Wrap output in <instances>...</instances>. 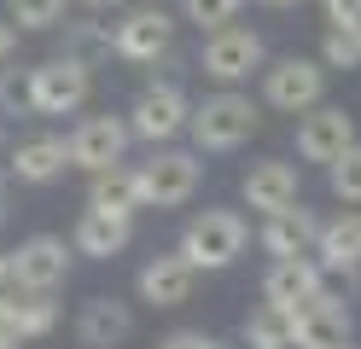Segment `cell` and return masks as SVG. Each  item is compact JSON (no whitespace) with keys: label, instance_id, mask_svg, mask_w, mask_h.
<instances>
[{"label":"cell","instance_id":"29","mask_svg":"<svg viewBox=\"0 0 361 349\" xmlns=\"http://www.w3.org/2000/svg\"><path fill=\"white\" fill-rule=\"evenodd\" d=\"M0 116H35V105H30V70H0Z\"/></svg>","mask_w":361,"mask_h":349},{"label":"cell","instance_id":"11","mask_svg":"<svg viewBox=\"0 0 361 349\" xmlns=\"http://www.w3.org/2000/svg\"><path fill=\"white\" fill-rule=\"evenodd\" d=\"M355 140V116L344 105H309L298 111V157L303 163H332Z\"/></svg>","mask_w":361,"mask_h":349},{"label":"cell","instance_id":"34","mask_svg":"<svg viewBox=\"0 0 361 349\" xmlns=\"http://www.w3.org/2000/svg\"><path fill=\"white\" fill-rule=\"evenodd\" d=\"M82 6H94V12H111V6H128V0H82Z\"/></svg>","mask_w":361,"mask_h":349},{"label":"cell","instance_id":"14","mask_svg":"<svg viewBox=\"0 0 361 349\" xmlns=\"http://www.w3.org/2000/svg\"><path fill=\"white\" fill-rule=\"evenodd\" d=\"M192 286H198V268L180 250H164V256H152L140 268V302H152V309H180V302H192Z\"/></svg>","mask_w":361,"mask_h":349},{"label":"cell","instance_id":"10","mask_svg":"<svg viewBox=\"0 0 361 349\" xmlns=\"http://www.w3.org/2000/svg\"><path fill=\"white\" fill-rule=\"evenodd\" d=\"M169 41H175V18L164 6H134L123 23H111V47H117L123 64H157V59H169Z\"/></svg>","mask_w":361,"mask_h":349},{"label":"cell","instance_id":"23","mask_svg":"<svg viewBox=\"0 0 361 349\" xmlns=\"http://www.w3.org/2000/svg\"><path fill=\"white\" fill-rule=\"evenodd\" d=\"M53 291H24V297H12V314H6V326L18 338H47L53 326H59V302H47Z\"/></svg>","mask_w":361,"mask_h":349},{"label":"cell","instance_id":"33","mask_svg":"<svg viewBox=\"0 0 361 349\" xmlns=\"http://www.w3.org/2000/svg\"><path fill=\"white\" fill-rule=\"evenodd\" d=\"M18 343H24V338H18L12 326H0V349H18Z\"/></svg>","mask_w":361,"mask_h":349},{"label":"cell","instance_id":"26","mask_svg":"<svg viewBox=\"0 0 361 349\" xmlns=\"http://www.w3.org/2000/svg\"><path fill=\"white\" fill-rule=\"evenodd\" d=\"M321 64L326 70H361V23H326Z\"/></svg>","mask_w":361,"mask_h":349},{"label":"cell","instance_id":"30","mask_svg":"<svg viewBox=\"0 0 361 349\" xmlns=\"http://www.w3.org/2000/svg\"><path fill=\"white\" fill-rule=\"evenodd\" d=\"M157 349H221V343H216L210 332H169Z\"/></svg>","mask_w":361,"mask_h":349},{"label":"cell","instance_id":"17","mask_svg":"<svg viewBox=\"0 0 361 349\" xmlns=\"http://www.w3.org/2000/svg\"><path fill=\"white\" fill-rule=\"evenodd\" d=\"M64 169H71V140H53V134L18 140L12 163H6V175L18 186H53V180H64Z\"/></svg>","mask_w":361,"mask_h":349},{"label":"cell","instance_id":"20","mask_svg":"<svg viewBox=\"0 0 361 349\" xmlns=\"http://www.w3.org/2000/svg\"><path fill=\"white\" fill-rule=\"evenodd\" d=\"M314 262L326 274L361 268V209H344V216L321 221V233H314Z\"/></svg>","mask_w":361,"mask_h":349},{"label":"cell","instance_id":"36","mask_svg":"<svg viewBox=\"0 0 361 349\" xmlns=\"http://www.w3.org/2000/svg\"><path fill=\"white\" fill-rule=\"evenodd\" d=\"M262 6H298V0H262Z\"/></svg>","mask_w":361,"mask_h":349},{"label":"cell","instance_id":"31","mask_svg":"<svg viewBox=\"0 0 361 349\" xmlns=\"http://www.w3.org/2000/svg\"><path fill=\"white\" fill-rule=\"evenodd\" d=\"M326 23H361V0H326Z\"/></svg>","mask_w":361,"mask_h":349},{"label":"cell","instance_id":"37","mask_svg":"<svg viewBox=\"0 0 361 349\" xmlns=\"http://www.w3.org/2000/svg\"><path fill=\"white\" fill-rule=\"evenodd\" d=\"M0 140H6V116H0Z\"/></svg>","mask_w":361,"mask_h":349},{"label":"cell","instance_id":"39","mask_svg":"<svg viewBox=\"0 0 361 349\" xmlns=\"http://www.w3.org/2000/svg\"><path fill=\"white\" fill-rule=\"evenodd\" d=\"M0 216H6V209H0Z\"/></svg>","mask_w":361,"mask_h":349},{"label":"cell","instance_id":"15","mask_svg":"<svg viewBox=\"0 0 361 349\" xmlns=\"http://www.w3.org/2000/svg\"><path fill=\"white\" fill-rule=\"evenodd\" d=\"M134 332V314H128V302L123 297H87L82 309H76V343L82 349H123Z\"/></svg>","mask_w":361,"mask_h":349},{"label":"cell","instance_id":"24","mask_svg":"<svg viewBox=\"0 0 361 349\" xmlns=\"http://www.w3.org/2000/svg\"><path fill=\"white\" fill-rule=\"evenodd\" d=\"M245 349H291V309L262 302V309L245 320Z\"/></svg>","mask_w":361,"mask_h":349},{"label":"cell","instance_id":"25","mask_svg":"<svg viewBox=\"0 0 361 349\" xmlns=\"http://www.w3.org/2000/svg\"><path fill=\"white\" fill-rule=\"evenodd\" d=\"M326 186H332L338 204H361V140H350V146L326 163Z\"/></svg>","mask_w":361,"mask_h":349},{"label":"cell","instance_id":"35","mask_svg":"<svg viewBox=\"0 0 361 349\" xmlns=\"http://www.w3.org/2000/svg\"><path fill=\"white\" fill-rule=\"evenodd\" d=\"M0 286H12V262H6V250H0Z\"/></svg>","mask_w":361,"mask_h":349},{"label":"cell","instance_id":"16","mask_svg":"<svg viewBox=\"0 0 361 349\" xmlns=\"http://www.w3.org/2000/svg\"><path fill=\"white\" fill-rule=\"evenodd\" d=\"M298 186H303V175H298V163H286V157H257L251 169H245V180H239V192H245V204L251 209H286V204H298Z\"/></svg>","mask_w":361,"mask_h":349},{"label":"cell","instance_id":"19","mask_svg":"<svg viewBox=\"0 0 361 349\" xmlns=\"http://www.w3.org/2000/svg\"><path fill=\"white\" fill-rule=\"evenodd\" d=\"M314 233H321V216L303 204H286V209H268L257 239L268 256H314Z\"/></svg>","mask_w":361,"mask_h":349},{"label":"cell","instance_id":"38","mask_svg":"<svg viewBox=\"0 0 361 349\" xmlns=\"http://www.w3.org/2000/svg\"><path fill=\"white\" fill-rule=\"evenodd\" d=\"M338 349H355V343H338Z\"/></svg>","mask_w":361,"mask_h":349},{"label":"cell","instance_id":"3","mask_svg":"<svg viewBox=\"0 0 361 349\" xmlns=\"http://www.w3.org/2000/svg\"><path fill=\"white\" fill-rule=\"evenodd\" d=\"M134 175H140V204H152V209H180V204H192L198 180H204V163H198V152L152 146V157H146Z\"/></svg>","mask_w":361,"mask_h":349},{"label":"cell","instance_id":"4","mask_svg":"<svg viewBox=\"0 0 361 349\" xmlns=\"http://www.w3.org/2000/svg\"><path fill=\"white\" fill-rule=\"evenodd\" d=\"M326 99V64L321 59H274L262 70V105L268 111H286V116H298L309 105H321Z\"/></svg>","mask_w":361,"mask_h":349},{"label":"cell","instance_id":"5","mask_svg":"<svg viewBox=\"0 0 361 349\" xmlns=\"http://www.w3.org/2000/svg\"><path fill=\"white\" fill-rule=\"evenodd\" d=\"M262 64H268L262 35H257V30H239V23L210 30V35H204V53H198V70H204L210 82H221V87L245 82V76H251V70H262Z\"/></svg>","mask_w":361,"mask_h":349},{"label":"cell","instance_id":"12","mask_svg":"<svg viewBox=\"0 0 361 349\" xmlns=\"http://www.w3.org/2000/svg\"><path fill=\"white\" fill-rule=\"evenodd\" d=\"M128 116H87V123H76L71 134V169H111V163H123L128 152Z\"/></svg>","mask_w":361,"mask_h":349},{"label":"cell","instance_id":"9","mask_svg":"<svg viewBox=\"0 0 361 349\" xmlns=\"http://www.w3.org/2000/svg\"><path fill=\"white\" fill-rule=\"evenodd\" d=\"M71 245L59 239V233H30L18 250H6L12 262V291H59L64 274H71Z\"/></svg>","mask_w":361,"mask_h":349},{"label":"cell","instance_id":"8","mask_svg":"<svg viewBox=\"0 0 361 349\" xmlns=\"http://www.w3.org/2000/svg\"><path fill=\"white\" fill-rule=\"evenodd\" d=\"M350 343V302L338 286H321L291 309V349H338Z\"/></svg>","mask_w":361,"mask_h":349},{"label":"cell","instance_id":"32","mask_svg":"<svg viewBox=\"0 0 361 349\" xmlns=\"http://www.w3.org/2000/svg\"><path fill=\"white\" fill-rule=\"evenodd\" d=\"M12 53H18V23H0V70L12 64Z\"/></svg>","mask_w":361,"mask_h":349},{"label":"cell","instance_id":"6","mask_svg":"<svg viewBox=\"0 0 361 349\" xmlns=\"http://www.w3.org/2000/svg\"><path fill=\"white\" fill-rule=\"evenodd\" d=\"M87 93H94V70L76 64V59H47V64H35L30 70V105L35 116H71L87 105Z\"/></svg>","mask_w":361,"mask_h":349},{"label":"cell","instance_id":"13","mask_svg":"<svg viewBox=\"0 0 361 349\" xmlns=\"http://www.w3.org/2000/svg\"><path fill=\"white\" fill-rule=\"evenodd\" d=\"M134 239V216H111V209H94L87 204L76 227H71V250L87 256V262H111V256H123Z\"/></svg>","mask_w":361,"mask_h":349},{"label":"cell","instance_id":"1","mask_svg":"<svg viewBox=\"0 0 361 349\" xmlns=\"http://www.w3.org/2000/svg\"><path fill=\"white\" fill-rule=\"evenodd\" d=\"M257 128H262V105L251 93H239V87L210 93V99L192 105V116H187V134H192L198 152H239Z\"/></svg>","mask_w":361,"mask_h":349},{"label":"cell","instance_id":"21","mask_svg":"<svg viewBox=\"0 0 361 349\" xmlns=\"http://www.w3.org/2000/svg\"><path fill=\"white\" fill-rule=\"evenodd\" d=\"M87 204L111 209V216H134V209H140V175H134L128 163L94 169V180H87Z\"/></svg>","mask_w":361,"mask_h":349},{"label":"cell","instance_id":"2","mask_svg":"<svg viewBox=\"0 0 361 349\" xmlns=\"http://www.w3.org/2000/svg\"><path fill=\"white\" fill-rule=\"evenodd\" d=\"M245 245H251V227H245L239 209H198V216L180 227V256L198 268V274H221V268H233Z\"/></svg>","mask_w":361,"mask_h":349},{"label":"cell","instance_id":"28","mask_svg":"<svg viewBox=\"0 0 361 349\" xmlns=\"http://www.w3.org/2000/svg\"><path fill=\"white\" fill-rule=\"evenodd\" d=\"M239 6H245V0H180V18L198 23V30L210 35V30H221V23H233Z\"/></svg>","mask_w":361,"mask_h":349},{"label":"cell","instance_id":"27","mask_svg":"<svg viewBox=\"0 0 361 349\" xmlns=\"http://www.w3.org/2000/svg\"><path fill=\"white\" fill-rule=\"evenodd\" d=\"M18 30H59L64 23V0H6Z\"/></svg>","mask_w":361,"mask_h":349},{"label":"cell","instance_id":"22","mask_svg":"<svg viewBox=\"0 0 361 349\" xmlns=\"http://www.w3.org/2000/svg\"><path fill=\"white\" fill-rule=\"evenodd\" d=\"M117 47H111V23H64V47H59V59H76L87 70H99Z\"/></svg>","mask_w":361,"mask_h":349},{"label":"cell","instance_id":"7","mask_svg":"<svg viewBox=\"0 0 361 349\" xmlns=\"http://www.w3.org/2000/svg\"><path fill=\"white\" fill-rule=\"evenodd\" d=\"M187 116H192L187 87H180V82H152L140 99L128 105V134L146 140V146H169V140L187 128Z\"/></svg>","mask_w":361,"mask_h":349},{"label":"cell","instance_id":"18","mask_svg":"<svg viewBox=\"0 0 361 349\" xmlns=\"http://www.w3.org/2000/svg\"><path fill=\"white\" fill-rule=\"evenodd\" d=\"M326 286V268L314 256H274V268L262 274V302H280V309H298L303 297H314Z\"/></svg>","mask_w":361,"mask_h":349}]
</instances>
